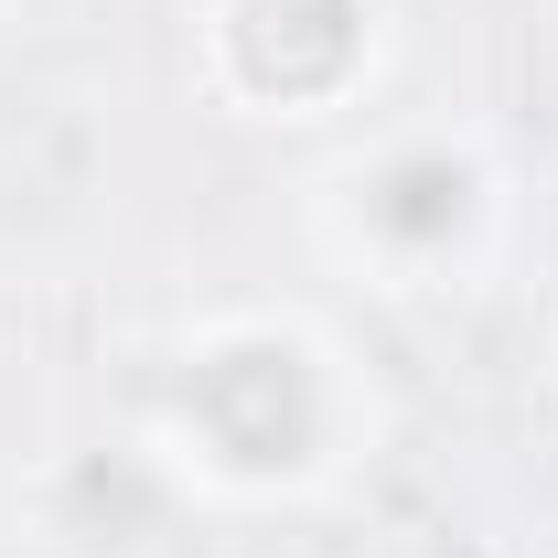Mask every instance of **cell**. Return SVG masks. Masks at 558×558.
Here are the masks:
<instances>
[{
	"instance_id": "7a4b0ae2",
	"label": "cell",
	"mask_w": 558,
	"mask_h": 558,
	"mask_svg": "<svg viewBox=\"0 0 558 558\" xmlns=\"http://www.w3.org/2000/svg\"><path fill=\"white\" fill-rule=\"evenodd\" d=\"M494 205H505V183L473 130H387L323 172L312 226L376 290H451L494 247Z\"/></svg>"
},
{
	"instance_id": "6da1fadb",
	"label": "cell",
	"mask_w": 558,
	"mask_h": 558,
	"mask_svg": "<svg viewBox=\"0 0 558 558\" xmlns=\"http://www.w3.org/2000/svg\"><path fill=\"white\" fill-rule=\"evenodd\" d=\"M365 440V387L333 333H312L301 312H226L194 323L172 365L150 376V429L140 451L183 494H323Z\"/></svg>"
},
{
	"instance_id": "3957f363",
	"label": "cell",
	"mask_w": 558,
	"mask_h": 558,
	"mask_svg": "<svg viewBox=\"0 0 558 558\" xmlns=\"http://www.w3.org/2000/svg\"><path fill=\"white\" fill-rule=\"evenodd\" d=\"M376 54V0H205V86L236 119H333Z\"/></svg>"
}]
</instances>
